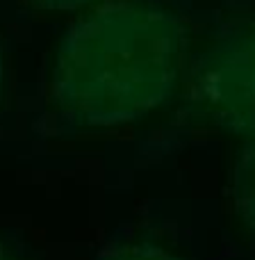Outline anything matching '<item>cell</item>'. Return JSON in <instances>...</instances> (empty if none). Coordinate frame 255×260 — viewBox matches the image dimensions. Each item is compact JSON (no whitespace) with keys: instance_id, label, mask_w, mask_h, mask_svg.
I'll list each match as a JSON object with an SVG mask.
<instances>
[{"instance_id":"cell-6","label":"cell","mask_w":255,"mask_h":260,"mask_svg":"<svg viewBox=\"0 0 255 260\" xmlns=\"http://www.w3.org/2000/svg\"><path fill=\"white\" fill-rule=\"evenodd\" d=\"M0 260H23V258L14 251L12 244H7V242H3V240H0Z\"/></svg>"},{"instance_id":"cell-7","label":"cell","mask_w":255,"mask_h":260,"mask_svg":"<svg viewBox=\"0 0 255 260\" xmlns=\"http://www.w3.org/2000/svg\"><path fill=\"white\" fill-rule=\"evenodd\" d=\"M0 87H3V59H0Z\"/></svg>"},{"instance_id":"cell-1","label":"cell","mask_w":255,"mask_h":260,"mask_svg":"<svg viewBox=\"0 0 255 260\" xmlns=\"http://www.w3.org/2000/svg\"><path fill=\"white\" fill-rule=\"evenodd\" d=\"M183 53V27L166 12L139 3L105 5L62 39L53 99L80 126L132 123L169 101Z\"/></svg>"},{"instance_id":"cell-2","label":"cell","mask_w":255,"mask_h":260,"mask_svg":"<svg viewBox=\"0 0 255 260\" xmlns=\"http://www.w3.org/2000/svg\"><path fill=\"white\" fill-rule=\"evenodd\" d=\"M196 91L221 128L255 139V25L228 35L203 57Z\"/></svg>"},{"instance_id":"cell-3","label":"cell","mask_w":255,"mask_h":260,"mask_svg":"<svg viewBox=\"0 0 255 260\" xmlns=\"http://www.w3.org/2000/svg\"><path fill=\"white\" fill-rule=\"evenodd\" d=\"M233 201L239 219L255 238V139H246L233 167Z\"/></svg>"},{"instance_id":"cell-4","label":"cell","mask_w":255,"mask_h":260,"mask_svg":"<svg viewBox=\"0 0 255 260\" xmlns=\"http://www.w3.org/2000/svg\"><path fill=\"white\" fill-rule=\"evenodd\" d=\"M100 260H180L178 256L169 253L166 249L155 247V244H126V247H119L114 251L105 253Z\"/></svg>"},{"instance_id":"cell-5","label":"cell","mask_w":255,"mask_h":260,"mask_svg":"<svg viewBox=\"0 0 255 260\" xmlns=\"http://www.w3.org/2000/svg\"><path fill=\"white\" fill-rule=\"evenodd\" d=\"M39 5H46V7H55V9H68V7H80V5L89 3V0H34Z\"/></svg>"}]
</instances>
